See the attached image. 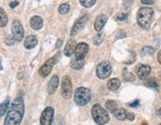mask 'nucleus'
<instances>
[{"label":"nucleus","mask_w":161,"mask_h":125,"mask_svg":"<svg viewBox=\"0 0 161 125\" xmlns=\"http://www.w3.org/2000/svg\"><path fill=\"white\" fill-rule=\"evenodd\" d=\"M18 4H19V2H18V1H13V2H11V3L9 4V6H10V8H12V9H13V8L16 7Z\"/></svg>","instance_id":"c9c22d12"},{"label":"nucleus","mask_w":161,"mask_h":125,"mask_svg":"<svg viewBox=\"0 0 161 125\" xmlns=\"http://www.w3.org/2000/svg\"><path fill=\"white\" fill-rule=\"evenodd\" d=\"M126 119H127V120L132 121L133 119H134V114L131 113V112H127V113H126Z\"/></svg>","instance_id":"2f4dec72"},{"label":"nucleus","mask_w":161,"mask_h":125,"mask_svg":"<svg viewBox=\"0 0 161 125\" xmlns=\"http://www.w3.org/2000/svg\"><path fill=\"white\" fill-rule=\"evenodd\" d=\"M54 119V109L51 106H48L44 109V111L40 117V123L41 125H52Z\"/></svg>","instance_id":"1a4fd4ad"},{"label":"nucleus","mask_w":161,"mask_h":125,"mask_svg":"<svg viewBox=\"0 0 161 125\" xmlns=\"http://www.w3.org/2000/svg\"><path fill=\"white\" fill-rule=\"evenodd\" d=\"M159 125H161V123H160V124H159Z\"/></svg>","instance_id":"37998d69"},{"label":"nucleus","mask_w":161,"mask_h":125,"mask_svg":"<svg viewBox=\"0 0 161 125\" xmlns=\"http://www.w3.org/2000/svg\"><path fill=\"white\" fill-rule=\"evenodd\" d=\"M61 88H62V96L64 98L69 99L72 97L73 93V87H72V82L69 76H64L62 78V83H61Z\"/></svg>","instance_id":"39448f33"},{"label":"nucleus","mask_w":161,"mask_h":125,"mask_svg":"<svg viewBox=\"0 0 161 125\" xmlns=\"http://www.w3.org/2000/svg\"><path fill=\"white\" fill-rule=\"evenodd\" d=\"M135 72H136V74L137 77L142 79V81H144L145 78H147L148 76L150 74V73H151V68H150L148 65H143V64H140L138 65V66L136 67V69H135Z\"/></svg>","instance_id":"9b49d317"},{"label":"nucleus","mask_w":161,"mask_h":125,"mask_svg":"<svg viewBox=\"0 0 161 125\" xmlns=\"http://www.w3.org/2000/svg\"><path fill=\"white\" fill-rule=\"evenodd\" d=\"M8 23V17H7V14L5 13L4 10L0 7V27L3 28L7 25Z\"/></svg>","instance_id":"4be33fe9"},{"label":"nucleus","mask_w":161,"mask_h":125,"mask_svg":"<svg viewBox=\"0 0 161 125\" xmlns=\"http://www.w3.org/2000/svg\"><path fill=\"white\" fill-rule=\"evenodd\" d=\"M90 98H92V92H90V88L80 87L76 89L74 100L79 106L87 105V104L90 102Z\"/></svg>","instance_id":"7ed1b4c3"},{"label":"nucleus","mask_w":161,"mask_h":125,"mask_svg":"<svg viewBox=\"0 0 161 125\" xmlns=\"http://www.w3.org/2000/svg\"><path fill=\"white\" fill-rule=\"evenodd\" d=\"M89 52V45L85 43H80L77 45L76 50H75V57L78 58H85V55Z\"/></svg>","instance_id":"f8f14e48"},{"label":"nucleus","mask_w":161,"mask_h":125,"mask_svg":"<svg viewBox=\"0 0 161 125\" xmlns=\"http://www.w3.org/2000/svg\"><path fill=\"white\" fill-rule=\"evenodd\" d=\"M104 38V34L103 33H99L97 36L94 37V44L97 45V46H99V45H100V44L103 43Z\"/></svg>","instance_id":"bb28decb"},{"label":"nucleus","mask_w":161,"mask_h":125,"mask_svg":"<svg viewBox=\"0 0 161 125\" xmlns=\"http://www.w3.org/2000/svg\"><path fill=\"white\" fill-rule=\"evenodd\" d=\"M56 125H66V122H65L64 118H63V117H59L58 120H57Z\"/></svg>","instance_id":"473e14b6"},{"label":"nucleus","mask_w":161,"mask_h":125,"mask_svg":"<svg viewBox=\"0 0 161 125\" xmlns=\"http://www.w3.org/2000/svg\"><path fill=\"white\" fill-rule=\"evenodd\" d=\"M108 87L110 91H117V89L120 87V81L118 78L109 79L108 83Z\"/></svg>","instance_id":"aec40b11"},{"label":"nucleus","mask_w":161,"mask_h":125,"mask_svg":"<svg viewBox=\"0 0 161 125\" xmlns=\"http://www.w3.org/2000/svg\"><path fill=\"white\" fill-rule=\"evenodd\" d=\"M30 25L34 30H40L43 27V19L40 16H33L30 19Z\"/></svg>","instance_id":"a211bd4d"},{"label":"nucleus","mask_w":161,"mask_h":125,"mask_svg":"<svg viewBox=\"0 0 161 125\" xmlns=\"http://www.w3.org/2000/svg\"><path fill=\"white\" fill-rule=\"evenodd\" d=\"M142 125H148V124L146 122H144V123H142Z\"/></svg>","instance_id":"a19ab883"},{"label":"nucleus","mask_w":161,"mask_h":125,"mask_svg":"<svg viewBox=\"0 0 161 125\" xmlns=\"http://www.w3.org/2000/svg\"><path fill=\"white\" fill-rule=\"evenodd\" d=\"M153 16H154V11L153 9L149 7H142L138 10L137 12V23L140 28L144 30H148L151 26V23L153 21Z\"/></svg>","instance_id":"f03ea898"},{"label":"nucleus","mask_w":161,"mask_h":125,"mask_svg":"<svg viewBox=\"0 0 161 125\" xmlns=\"http://www.w3.org/2000/svg\"><path fill=\"white\" fill-rule=\"evenodd\" d=\"M144 81H145V86H147V87H151V88H155V89H157V88H158L157 82H156V79H155L154 78H145Z\"/></svg>","instance_id":"b1692460"},{"label":"nucleus","mask_w":161,"mask_h":125,"mask_svg":"<svg viewBox=\"0 0 161 125\" xmlns=\"http://www.w3.org/2000/svg\"><path fill=\"white\" fill-rule=\"evenodd\" d=\"M77 42L75 41V40H71V41H69V43L67 44V46L65 47V50H64V54L66 55L67 57H71L73 56V54L75 53V50H76V47H77Z\"/></svg>","instance_id":"dca6fc26"},{"label":"nucleus","mask_w":161,"mask_h":125,"mask_svg":"<svg viewBox=\"0 0 161 125\" xmlns=\"http://www.w3.org/2000/svg\"><path fill=\"white\" fill-rule=\"evenodd\" d=\"M105 107H107V109L109 112L113 113L117 109V103L114 100H108L107 102H105Z\"/></svg>","instance_id":"5701e85b"},{"label":"nucleus","mask_w":161,"mask_h":125,"mask_svg":"<svg viewBox=\"0 0 161 125\" xmlns=\"http://www.w3.org/2000/svg\"><path fill=\"white\" fill-rule=\"evenodd\" d=\"M141 2L146 5H151L155 2V0H141Z\"/></svg>","instance_id":"72a5a7b5"},{"label":"nucleus","mask_w":161,"mask_h":125,"mask_svg":"<svg viewBox=\"0 0 161 125\" xmlns=\"http://www.w3.org/2000/svg\"><path fill=\"white\" fill-rule=\"evenodd\" d=\"M12 37L16 42H21L24 38V29L19 20H14L12 23Z\"/></svg>","instance_id":"0eeeda50"},{"label":"nucleus","mask_w":161,"mask_h":125,"mask_svg":"<svg viewBox=\"0 0 161 125\" xmlns=\"http://www.w3.org/2000/svg\"><path fill=\"white\" fill-rule=\"evenodd\" d=\"M92 115L95 123L99 125H104L109 121V116L107 110L99 105V104H94L92 108Z\"/></svg>","instance_id":"20e7f679"},{"label":"nucleus","mask_w":161,"mask_h":125,"mask_svg":"<svg viewBox=\"0 0 161 125\" xmlns=\"http://www.w3.org/2000/svg\"><path fill=\"white\" fill-rule=\"evenodd\" d=\"M89 21V16L88 15H85V16L80 17L78 21L74 24V26L71 30V35L72 36H75V35H77L80 31H82V30L85 28V24Z\"/></svg>","instance_id":"9d476101"},{"label":"nucleus","mask_w":161,"mask_h":125,"mask_svg":"<svg viewBox=\"0 0 161 125\" xmlns=\"http://www.w3.org/2000/svg\"><path fill=\"white\" fill-rule=\"evenodd\" d=\"M2 65H1V59H0V71H2Z\"/></svg>","instance_id":"58836bf2"},{"label":"nucleus","mask_w":161,"mask_h":125,"mask_svg":"<svg viewBox=\"0 0 161 125\" xmlns=\"http://www.w3.org/2000/svg\"><path fill=\"white\" fill-rule=\"evenodd\" d=\"M127 17H128V15L126 13H120V14L117 15L115 19H117V21H125V20H127Z\"/></svg>","instance_id":"c85d7f7f"},{"label":"nucleus","mask_w":161,"mask_h":125,"mask_svg":"<svg viewBox=\"0 0 161 125\" xmlns=\"http://www.w3.org/2000/svg\"><path fill=\"white\" fill-rule=\"evenodd\" d=\"M9 105H10V99H9V97H7L1 104H0V116H3L4 114L7 112Z\"/></svg>","instance_id":"412c9836"},{"label":"nucleus","mask_w":161,"mask_h":125,"mask_svg":"<svg viewBox=\"0 0 161 125\" xmlns=\"http://www.w3.org/2000/svg\"><path fill=\"white\" fill-rule=\"evenodd\" d=\"M85 65V58H78L74 57L71 60V63H70V66L74 69H80Z\"/></svg>","instance_id":"f3484780"},{"label":"nucleus","mask_w":161,"mask_h":125,"mask_svg":"<svg viewBox=\"0 0 161 125\" xmlns=\"http://www.w3.org/2000/svg\"><path fill=\"white\" fill-rule=\"evenodd\" d=\"M95 2H97V0H80V3L85 8H90L95 4Z\"/></svg>","instance_id":"393cba45"},{"label":"nucleus","mask_w":161,"mask_h":125,"mask_svg":"<svg viewBox=\"0 0 161 125\" xmlns=\"http://www.w3.org/2000/svg\"><path fill=\"white\" fill-rule=\"evenodd\" d=\"M56 62H57V56L53 57L51 59H49L47 62H45V64L39 69L40 76L43 77V78L48 77L49 74H50V73L52 72V69H53V68L55 66V64H56Z\"/></svg>","instance_id":"6e6552de"},{"label":"nucleus","mask_w":161,"mask_h":125,"mask_svg":"<svg viewBox=\"0 0 161 125\" xmlns=\"http://www.w3.org/2000/svg\"><path fill=\"white\" fill-rule=\"evenodd\" d=\"M138 104H139V101H138V100H135L134 102L130 103V104H129V106H130V107H137V106H138Z\"/></svg>","instance_id":"e433bc0d"},{"label":"nucleus","mask_w":161,"mask_h":125,"mask_svg":"<svg viewBox=\"0 0 161 125\" xmlns=\"http://www.w3.org/2000/svg\"><path fill=\"white\" fill-rule=\"evenodd\" d=\"M36 1H39V0H36Z\"/></svg>","instance_id":"79ce46f5"},{"label":"nucleus","mask_w":161,"mask_h":125,"mask_svg":"<svg viewBox=\"0 0 161 125\" xmlns=\"http://www.w3.org/2000/svg\"><path fill=\"white\" fill-rule=\"evenodd\" d=\"M157 59H158V62L161 64V50L159 51V53H158V56H157Z\"/></svg>","instance_id":"4c0bfd02"},{"label":"nucleus","mask_w":161,"mask_h":125,"mask_svg":"<svg viewBox=\"0 0 161 125\" xmlns=\"http://www.w3.org/2000/svg\"><path fill=\"white\" fill-rule=\"evenodd\" d=\"M158 114H159V116L161 117V108H159V110H158Z\"/></svg>","instance_id":"ea45409f"},{"label":"nucleus","mask_w":161,"mask_h":125,"mask_svg":"<svg viewBox=\"0 0 161 125\" xmlns=\"http://www.w3.org/2000/svg\"><path fill=\"white\" fill-rule=\"evenodd\" d=\"M70 11V5L67 3H64L62 5H60L59 7V12L61 14H67Z\"/></svg>","instance_id":"cd10ccee"},{"label":"nucleus","mask_w":161,"mask_h":125,"mask_svg":"<svg viewBox=\"0 0 161 125\" xmlns=\"http://www.w3.org/2000/svg\"><path fill=\"white\" fill-rule=\"evenodd\" d=\"M112 74V66L108 62H102L97 67V76L100 79L108 78Z\"/></svg>","instance_id":"423d86ee"},{"label":"nucleus","mask_w":161,"mask_h":125,"mask_svg":"<svg viewBox=\"0 0 161 125\" xmlns=\"http://www.w3.org/2000/svg\"><path fill=\"white\" fill-rule=\"evenodd\" d=\"M108 21V17H107V15H104V14H100L99 15V16L97 17V19H95V21H94V29H95V31H102V29L104 27V25L105 23H107Z\"/></svg>","instance_id":"ddd939ff"},{"label":"nucleus","mask_w":161,"mask_h":125,"mask_svg":"<svg viewBox=\"0 0 161 125\" xmlns=\"http://www.w3.org/2000/svg\"><path fill=\"white\" fill-rule=\"evenodd\" d=\"M126 113H127V111L125 110L124 108H117V110L113 112L115 118L118 119L120 121H123L126 119Z\"/></svg>","instance_id":"6ab92c4d"},{"label":"nucleus","mask_w":161,"mask_h":125,"mask_svg":"<svg viewBox=\"0 0 161 125\" xmlns=\"http://www.w3.org/2000/svg\"><path fill=\"white\" fill-rule=\"evenodd\" d=\"M14 42H15V40L13 37H6V39H5V44L8 45V46H12V45H14Z\"/></svg>","instance_id":"7c9ffc66"},{"label":"nucleus","mask_w":161,"mask_h":125,"mask_svg":"<svg viewBox=\"0 0 161 125\" xmlns=\"http://www.w3.org/2000/svg\"><path fill=\"white\" fill-rule=\"evenodd\" d=\"M38 44V39L36 36H34V35H30L28 36L26 39H25L24 41V47L28 49V50H31L33 48H35L37 46Z\"/></svg>","instance_id":"2eb2a0df"},{"label":"nucleus","mask_w":161,"mask_h":125,"mask_svg":"<svg viewBox=\"0 0 161 125\" xmlns=\"http://www.w3.org/2000/svg\"><path fill=\"white\" fill-rule=\"evenodd\" d=\"M154 54V49L152 47H144L142 50H141V55L142 56H152Z\"/></svg>","instance_id":"a878e982"},{"label":"nucleus","mask_w":161,"mask_h":125,"mask_svg":"<svg viewBox=\"0 0 161 125\" xmlns=\"http://www.w3.org/2000/svg\"><path fill=\"white\" fill-rule=\"evenodd\" d=\"M62 45H63V39H59L58 41H57V44H56V46H55V47H56V49H59L60 47L62 46Z\"/></svg>","instance_id":"f704fd0d"},{"label":"nucleus","mask_w":161,"mask_h":125,"mask_svg":"<svg viewBox=\"0 0 161 125\" xmlns=\"http://www.w3.org/2000/svg\"><path fill=\"white\" fill-rule=\"evenodd\" d=\"M24 100L22 97H16L10 104L7 110L4 125H20L24 116Z\"/></svg>","instance_id":"f257e3e1"},{"label":"nucleus","mask_w":161,"mask_h":125,"mask_svg":"<svg viewBox=\"0 0 161 125\" xmlns=\"http://www.w3.org/2000/svg\"><path fill=\"white\" fill-rule=\"evenodd\" d=\"M59 83H60V79L57 74H55V76L51 78V79H50L48 83V92L50 94H52L56 92V89L58 88V86H59Z\"/></svg>","instance_id":"4468645a"},{"label":"nucleus","mask_w":161,"mask_h":125,"mask_svg":"<svg viewBox=\"0 0 161 125\" xmlns=\"http://www.w3.org/2000/svg\"><path fill=\"white\" fill-rule=\"evenodd\" d=\"M133 2H134V0H123L122 5H123L124 9H129L130 7L132 6Z\"/></svg>","instance_id":"c756f323"}]
</instances>
